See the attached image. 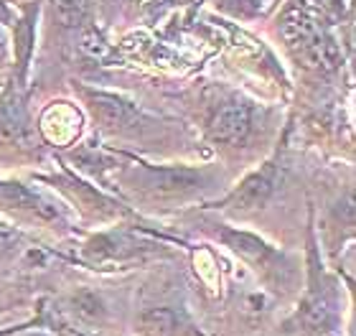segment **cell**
Segmentation results:
<instances>
[{"instance_id": "cell-2", "label": "cell", "mask_w": 356, "mask_h": 336, "mask_svg": "<svg viewBox=\"0 0 356 336\" xmlns=\"http://www.w3.org/2000/svg\"><path fill=\"white\" fill-rule=\"evenodd\" d=\"M280 36L298 67L316 74H334L343 64L341 44L326 29L323 18L300 3H290L280 15Z\"/></svg>"}, {"instance_id": "cell-14", "label": "cell", "mask_w": 356, "mask_h": 336, "mask_svg": "<svg viewBox=\"0 0 356 336\" xmlns=\"http://www.w3.org/2000/svg\"><path fill=\"white\" fill-rule=\"evenodd\" d=\"M56 125H59V130H54L49 135V141L56 143V145H67L79 135V112L69 102H54L51 107H46L41 120H38V130L44 133V130Z\"/></svg>"}, {"instance_id": "cell-11", "label": "cell", "mask_w": 356, "mask_h": 336, "mask_svg": "<svg viewBox=\"0 0 356 336\" xmlns=\"http://www.w3.org/2000/svg\"><path fill=\"white\" fill-rule=\"evenodd\" d=\"M138 336H204L188 308L178 303H150L138 311L135 319Z\"/></svg>"}, {"instance_id": "cell-21", "label": "cell", "mask_w": 356, "mask_h": 336, "mask_svg": "<svg viewBox=\"0 0 356 336\" xmlns=\"http://www.w3.org/2000/svg\"><path fill=\"white\" fill-rule=\"evenodd\" d=\"M15 15H18V13H13V10H10V6H8L6 0H0V26H13Z\"/></svg>"}, {"instance_id": "cell-16", "label": "cell", "mask_w": 356, "mask_h": 336, "mask_svg": "<svg viewBox=\"0 0 356 336\" xmlns=\"http://www.w3.org/2000/svg\"><path fill=\"white\" fill-rule=\"evenodd\" d=\"M54 15L67 29H84L92 18L89 0H51Z\"/></svg>"}, {"instance_id": "cell-8", "label": "cell", "mask_w": 356, "mask_h": 336, "mask_svg": "<svg viewBox=\"0 0 356 336\" xmlns=\"http://www.w3.org/2000/svg\"><path fill=\"white\" fill-rule=\"evenodd\" d=\"M161 245L143 239L133 232L125 230H110L97 232L79 247V260L95 270H110V268H125L130 262L143 260L148 255L158 253Z\"/></svg>"}, {"instance_id": "cell-9", "label": "cell", "mask_w": 356, "mask_h": 336, "mask_svg": "<svg viewBox=\"0 0 356 336\" xmlns=\"http://www.w3.org/2000/svg\"><path fill=\"white\" fill-rule=\"evenodd\" d=\"M282 173V161L280 153H275L273 158H267L260 168H254L252 173H247L245 179L239 181L237 186L232 189L229 194L219 199L214 207L227 211H237V214H250V211L262 209L270 196L275 194L277 189V181H280Z\"/></svg>"}, {"instance_id": "cell-5", "label": "cell", "mask_w": 356, "mask_h": 336, "mask_svg": "<svg viewBox=\"0 0 356 336\" xmlns=\"http://www.w3.org/2000/svg\"><path fill=\"white\" fill-rule=\"evenodd\" d=\"M207 232L211 237L224 245L232 255H237L239 260L250 265V268L262 278L267 288H288L296 278V270L290 265L288 255L280 253L260 234L247 230H237L222 222H207Z\"/></svg>"}, {"instance_id": "cell-22", "label": "cell", "mask_w": 356, "mask_h": 336, "mask_svg": "<svg viewBox=\"0 0 356 336\" xmlns=\"http://www.w3.org/2000/svg\"><path fill=\"white\" fill-rule=\"evenodd\" d=\"M18 336H54L51 331H23V334Z\"/></svg>"}, {"instance_id": "cell-20", "label": "cell", "mask_w": 356, "mask_h": 336, "mask_svg": "<svg viewBox=\"0 0 356 336\" xmlns=\"http://www.w3.org/2000/svg\"><path fill=\"white\" fill-rule=\"evenodd\" d=\"M8 61H10V41H8L6 29L0 26V67H6Z\"/></svg>"}, {"instance_id": "cell-19", "label": "cell", "mask_w": 356, "mask_h": 336, "mask_svg": "<svg viewBox=\"0 0 356 336\" xmlns=\"http://www.w3.org/2000/svg\"><path fill=\"white\" fill-rule=\"evenodd\" d=\"M313 3L321 8V13L331 15V18H339L343 13V6H346V0H313Z\"/></svg>"}, {"instance_id": "cell-1", "label": "cell", "mask_w": 356, "mask_h": 336, "mask_svg": "<svg viewBox=\"0 0 356 336\" xmlns=\"http://www.w3.org/2000/svg\"><path fill=\"white\" fill-rule=\"evenodd\" d=\"M115 173L120 184L150 202H191L216 189V173L204 166H153L130 158V163H118Z\"/></svg>"}, {"instance_id": "cell-7", "label": "cell", "mask_w": 356, "mask_h": 336, "mask_svg": "<svg viewBox=\"0 0 356 336\" xmlns=\"http://www.w3.org/2000/svg\"><path fill=\"white\" fill-rule=\"evenodd\" d=\"M0 217L18 219L33 227L69 230V209L41 189L15 179H0Z\"/></svg>"}, {"instance_id": "cell-18", "label": "cell", "mask_w": 356, "mask_h": 336, "mask_svg": "<svg viewBox=\"0 0 356 336\" xmlns=\"http://www.w3.org/2000/svg\"><path fill=\"white\" fill-rule=\"evenodd\" d=\"M23 247H26L23 232L15 224H10L8 219L0 217V260H8V257L18 255Z\"/></svg>"}, {"instance_id": "cell-3", "label": "cell", "mask_w": 356, "mask_h": 336, "mask_svg": "<svg viewBox=\"0 0 356 336\" xmlns=\"http://www.w3.org/2000/svg\"><path fill=\"white\" fill-rule=\"evenodd\" d=\"M341 323V303L336 283L328 278L321 262L313 230L308 232V288L298 303L290 326H296L303 336H336Z\"/></svg>"}, {"instance_id": "cell-17", "label": "cell", "mask_w": 356, "mask_h": 336, "mask_svg": "<svg viewBox=\"0 0 356 336\" xmlns=\"http://www.w3.org/2000/svg\"><path fill=\"white\" fill-rule=\"evenodd\" d=\"M214 8L234 21H254L267 10V0H214Z\"/></svg>"}, {"instance_id": "cell-10", "label": "cell", "mask_w": 356, "mask_h": 336, "mask_svg": "<svg viewBox=\"0 0 356 336\" xmlns=\"http://www.w3.org/2000/svg\"><path fill=\"white\" fill-rule=\"evenodd\" d=\"M38 179L44 181V184H49V186L59 189L61 194L67 196V199H72L74 207H79V211L89 219L110 222V219H122L130 214L127 207H122L120 202L110 199L104 191H99L97 186L82 181L76 173L69 171V168H64V173H59V176H38Z\"/></svg>"}, {"instance_id": "cell-15", "label": "cell", "mask_w": 356, "mask_h": 336, "mask_svg": "<svg viewBox=\"0 0 356 336\" xmlns=\"http://www.w3.org/2000/svg\"><path fill=\"white\" fill-rule=\"evenodd\" d=\"M31 141V127L29 118L23 107L18 105L15 95H8L6 99H0V143L6 145H26Z\"/></svg>"}, {"instance_id": "cell-6", "label": "cell", "mask_w": 356, "mask_h": 336, "mask_svg": "<svg viewBox=\"0 0 356 336\" xmlns=\"http://www.w3.org/2000/svg\"><path fill=\"white\" fill-rule=\"evenodd\" d=\"M84 107L92 115L95 125L107 135H120V138H148L153 133H161V120L148 115L138 107L133 99L115 95V92L95 90V87H76Z\"/></svg>"}, {"instance_id": "cell-13", "label": "cell", "mask_w": 356, "mask_h": 336, "mask_svg": "<svg viewBox=\"0 0 356 336\" xmlns=\"http://www.w3.org/2000/svg\"><path fill=\"white\" fill-rule=\"evenodd\" d=\"M36 15H38V3H31L21 10V15H15L13 21V33H10V49H13V59L18 67V84L23 87L26 74H29V64L33 56V41H36Z\"/></svg>"}, {"instance_id": "cell-12", "label": "cell", "mask_w": 356, "mask_h": 336, "mask_svg": "<svg viewBox=\"0 0 356 336\" xmlns=\"http://www.w3.org/2000/svg\"><path fill=\"white\" fill-rule=\"evenodd\" d=\"M61 311L72 316L74 321L97 331H104V326L110 321V303L95 288H79V291H74L67 298V306L61 308Z\"/></svg>"}, {"instance_id": "cell-4", "label": "cell", "mask_w": 356, "mask_h": 336, "mask_svg": "<svg viewBox=\"0 0 356 336\" xmlns=\"http://www.w3.org/2000/svg\"><path fill=\"white\" fill-rule=\"evenodd\" d=\"M265 120L262 107L242 92H219L207 107L204 135L216 148L239 150L257 138Z\"/></svg>"}]
</instances>
